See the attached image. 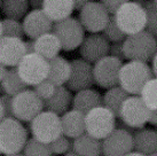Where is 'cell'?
<instances>
[{"instance_id": "cell-38", "label": "cell", "mask_w": 157, "mask_h": 156, "mask_svg": "<svg viewBox=\"0 0 157 156\" xmlns=\"http://www.w3.org/2000/svg\"><path fill=\"white\" fill-rule=\"evenodd\" d=\"M12 102H13V96L4 94L0 96V103L4 110L5 117H13V110H12Z\"/></svg>"}, {"instance_id": "cell-50", "label": "cell", "mask_w": 157, "mask_h": 156, "mask_svg": "<svg viewBox=\"0 0 157 156\" xmlns=\"http://www.w3.org/2000/svg\"><path fill=\"white\" fill-rule=\"evenodd\" d=\"M2 37V32H1V21H0V39Z\"/></svg>"}, {"instance_id": "cell-51", "label": "cell", "mask_w": 157, "mask_h": 156, "mask_svg": "<svg viewBox=\"0 0 157 156\" xmlns=\"http://www.w3.org/2000/svg\"><path fill=\"white\" fill-rule=\"evenodd\" d=\"M149 156H157V153H155V154H151V155H149Z\"/></svg>"}, {"instance_id": "cell-22", "label": "cell", "mask_w": 157, "mask_h": 156, "mask_svg": "<svg viewBox=\"0 0 157 156\" xmlns=\"http://www.w3.org/2000/svg\"><path fill=\"white\" fill-rule=\"evenodd\" d=\"M72 103L71 92L66 86H59L52 98L44 101V110L51 111L57 116L66 114Z\"/></svg>"}, {"instance_id": "cell-40", "label": "cell", "mask_w": 157, "mask_h": 156, "mask_svg": "<svg viewBox=\"0 0 157 156\" xmlns=\"http://www.w3.org/2000/svg\"><path fill=\"white\" fill-rule=\"evenodd\" d=\"M24 45H25V52H26V54L35 53V40H32V39H29V40L24 41Z\"/></svg>"}, {"instance_id": "cell-52", "label": "cell", "mask_w": 157, "mask_h": 156, "mask_svg": "<svg viewBox=\"0 0 157 156\" xmlns=\"http://www.w3.org/2000/svg\"><path fill=\"white\" fill-rule=\"evenodd\" d=\"M154 4H155V5H157V0H154Z\"/></svg>"}, {"instance_id": "cell-27", "label": "cell", "mask_w": 157, "mask_h": 156, "mask_svg": "<svg viewBox=\"0 0 157 156\" xmlns=\"http://www.w3.org/2000/svg\"><path fill=\"white\" fill-rule=\"evenodd\" d=\"M29 1L26 0H5L1 2L0 10L6 18L20 21L29 12Z\"/></svg>"}, {"instance_id": "cell-31", "label": "cell", "mask_w": 157, "mask_h": 156, "mask_svg": "<svg viewBox=\"0 0 157 156\" xmlns=\"http://www.w3.org/2000/svg\"><path fill=\"white\" fill-rule=\"evenodd\" d=\"M1 32H2V37L22 39L24 36L22 22L5 18L1 21Z\"/></svg>"}, {"instance_id": "cell-35", "label": "cell", "mask_w": 157, "mask_h": 156, "mask_svg": "<svg viewBox=\"0 0 157 156\" xmlns=\"http://www.w3.org/2000/svg\"><path fill=\"white\" fill-rule=\"evenodd\" d=\"M56 90V86L53 85L52 83L49 82L48 79H45L44 82L39 83L38 85L33 86V92H35L37 96L43 101H46L49 98H52L54 94V92Z\"/></svg>"}, {"instance_id": "cell-43", "label": "cell", "mask_w": 157, "mask_h": 156, "mask_svg": "<svg viewBox=\"0 0 157 156\" xmlns=\"http://www.w3.org/2000/svg\"><path fill=\"white\" fill-rule=\"evenodd\" d=\"M153 65H151V71H153V75L157 78V53L155 54V57H153Z\"/></svg>"}, {"instance_id": "cell-53", "label": "cell", "mask_w": 157, "mask_h": 156, "mask_svg": "<svg viewBox=\"0 0 157 156\" xmlns=\"http://www.w3.org/2000/svg\"><path fill=\"white\" fill-rule=\"evenodd\" d=\"M0 6H1V1H0Z\"/></svg>"}, {"instance_id": "cell-42", "label": "cell", "mask_w": 157, "mask_h": 156, "mask_svg": "<svg viewBox=\"0 0 157 156\" xmlns=\"http://www.w3.org/2000/svg\"><path fill=\"white\" fill-rule=\"evenodd\" d=\"M86 4H87L86 0H76V1H74V9L75 10H79V12H80Z\"/></svg>"}, {"instance_id": "cell-11", "label": "cell", "mask_w": 157, "mask_h": 156, "mask_svg": "<svg viewBox=\"0 0 157 156\" xmlns=\"http://www.w3.org/2000/svg\"><path fill=\"white\" fill-rule=\"evenodd\" d=\"M110 15L101 2L98 1H87L84 8L79 12V20L84 30L91 33H100L103 31L105 25L109 22Z\"/></svg>"}, {"instance_id": "cell-12", "label": "cell", "mask_w": 157, "mask_h": 156, "mask_svg": "<svg viewBox=\"0 0 157 156\" xmlns=\"http://www.w3.org/2000/svg\"><path fill=\"white\" fill-rule=\"evenodd\" d=\"M123 62L109 55L95 62L93 65V76L95 84L107 90L118 86V77Z\"/></svg>"}, {"instance_id": "cell-29", "label": "cell", "mask_w": 157, "mask_h": 156, "mask_svg": "<svg viewBox=\"0 0 157 156\" xmlns=\"http://www.w3.org/2000/svg\"><path fill=\"white\" fill-rule=\"evenodd\" d=\"M140 98L150 110H157V78L150 79L144 86Z\"/></svg>"}, {"instance_id": "cell-28", "label": "cell", "mask_w": 157, "mask_h": 156, "mask_svg": "<svg viewBox=\"0 0 157 156\" xmlns=\"http://www.w3.org/2000/svg\"><path fill=\"white\" fill-rule=\"evenodd\" d=\"M1 84H2V88H4L5 94L10 96H16L17 93L22 92L23 90L26 88V85L22 82V79L18 76L16 68L8 69V71H7L5 78L2 79Z\"/></svg>"}, {"instance_id": "cell-13", "label": "cell", "mask_w": 157, "mask_h": 156, "mask_svg": "<svg viewBox=\"0 0 157 156\" xmlns=\"http://www.w3.org/2000/svg\"><path fill=\"white\" fill-rule=\"evenodd\" d=\"M71 71L67 82V88L69 91L79 92L91 88L95 82L93 76V65L83 59H75L70 62Z\"/></svg>"}, {"instance_id": "cell-47", "label": "cell", "mask_w": 157, "mask_h": 156, "mask_svg": "<svg viewBox=\"0 0 157 156\" xmlns=\"http://www.w3.org/2000/svg\"><path fill=\"white\" fill-rule=\"evenodd\" d=\"M5 92H4V88H2V84H1V82H0V96H4Z\"/></svg>"}, {"instance_id": "cell-5", "label": "cell", "mask_w": 157, "mask_h": 156, "mask_svg": "<svg viewBox=\"0 0 157 156\" xmlns=\"http://www.w3.org/2000/svg\"><path fill=\"white\" fill-rule=\"evenodd\" d=\"M29 130L33 139L49 145L62 135L61 117L43 110L29 123Z\"/></svg>"}, {"instance_id": "cell-1", "label": "cell", "mask_w": 157, "mask_h": 156, "mask_svg": "<svg viewBox=\"0 0 157 156\" xmlns=\"http://www.w3.org/2000/svg\"><path fill=\"white\" fill-rule=\"evenodd\" d=\"M153 78L151 68L147 63L130 61L121 68L118 86L122 87L128 96H140L144 86Z\"/></svg>"}, {"instance_id": "cell-55", "label": "cell", "mask_w": 157, "mask_h": 156, "mask_svg": "<svg viewBox=\"0 0 157 156\" xmlns=\"http://www.w3.org/2000/svg\"><path fill=\"white\" fill-rule=\"evenodd\" d=\"M156 41H157V40H156Z\"/></svg>"}, {"instance_id": "cell-30", "label": "cell", "mask_w": 157, "mask_h": 156, "mask_svg": "<svg viewBox=\"0 0 157 156\" xmlns=\"http://www.w3.org/2000/svg\"><path fill=\"white\" fill-rule=\"evenodd\" d=\"M24 156H53L49 145L43 143L33 138H29L23 148Z\"/></svg>"}, {"instance_id": "cell-34", "label": "cell", "mask_w": 157, "mask_h": 156, "mask_svg": "<svg viewBox=\"0 0 157 156\" xmlns=\"http://www.w3.org/2000/svg\"><path fill=\"white\" fill-rule=\"evenodd\" d=\"M49 148H51L52 155H62V154L72 152V142L70 141V139L62 135L56 140L49 143Z\"/></svg>"}, {"instance_id": "cell-8", "label": "cell", "mask_w": 157, "mask_h": 156, "mask_svg": "<svg viewBox=\"0 0 157 156\" xmlns=\"http://www.w3.org/2000/svg\"><path fill=\"white\" fill-rule=\"evenodd\" d=\"M13 117L21 123H30L44 110V101L40 100L33 90H23L13 96Z\"/></svg>"}, {"instance_id": "cell-33", "label": "cell", "mask_w": 157, "mask_h": 156, "mask_svg": "<svg viewBox=\"0 0 157 156\" xmlns=\"http://www.w3.org/2000/svg\"><path fill=\"white\" fill-rule=\"evenodd\" d=\"M101 35L103 36L108 41H111V43H119V41H124L126 36L123 33L121 29L118 28L117 23L115 21V18L113 16H110L109 22L108 24L105 25V28L103 29L102 33Z\"/></svg>"}, {"instance_id": "cell-54", "label": "cell", "mask_w": 157, "mask_h": 156, "mask_svg": "<svg viewBox=\"0 0 157 156\" xmlns=\"http://www.w3.org/2000/svg\"><path fill=\"white\" fill-rule=\"evenodd\" d=\"M156 132H157V126H156Z\"/></svg>"}, {"instance_id": "cell-44", "label": "cell", "mask_w": 157, "mask_h": 156, "mask_svg": "<svg viewBox=\"0 0 157 156\" xmlns=\"http://www.w3.org/2000/svg\"><path fill=\"white\" fill-rule=\"evenodd\" d=\"M7 71H8V68L0 63V82H2V79L5 78V76H6V74H7Z\"/></svg>"}, {"instance_id": "cell-4", "label": "cell", "mask_w": 157, "mask_h": 156, "mask_svg": "<svg viewBox=\"0 0 157 156\" xmlns=\"http://www.w3.org/2000/svg\"><path fill=\"white\" fill-rule=\"evenodd\" d=\"M118 28L124 35H135L146 29V10L138 1H125L113 15Z\"/></svg>"}, {"instance_id": "cell-48", "label": "cell", "mask_w": 157, "mask_h": 156, "mask_svg": "<svg viewBox=\"0 0 157 156\" xmlns=\"http://www.w3.org/2000/svg\"><path fill=\"white\" fill-rule=\"evenodd\" d=\"M64 156H78V155H77V154H75L74 152H69V153H67Z\"/></svg>"}, {"instance_id": "cell-18", "label": "cell", "mask_w": 157, "mask_h": 156, "mask_svg": "<svg viewBox=\"0 0 157 156\" xmlns=\"http://www.w3.org/2000/svg\"><path fill=\"white\" fill-rule=\"evenodd\" d=\"M62 135L68 139H76L85 133V115L77 110H68L61 116Z\"/></svg>"}, {"instance_id": "cell-39", "label": "cell", "mask_w": 157, "mask_h": 156, "mask_svg": "<svg viewBox=\"0 0 157 156\" xmlns=\"http://www.w3.org/2000/svg\"><path fill=\"white\" fill-rule=\"evenodd\" d=\"M43 0H31L29 1V7L33 9V10H41L43 8Z\"/></svg>"}, {"instance_id": "cell-10", "label": "cell", "mask_w": 157, "mask_h": 156, "mask_svg": "<svg viewBox=\"0 0 157 156\" xmlns=\"http://www.w3.org/2000/svg\"><path fill=\"white\" fill-rule=\"evenodd\" d=\"M150 109L144 103L139 96H130L124 102L119 111V119L132 129H144L148 123Z\"/></svg>"}, {"instance_id": "cell-6", "label": "cell", "mask_w": 157, "mask_h": 156, "mask_svg": "<svg viewBox=\"0 0 157 156\" xmlns=\"http://www.w3.org/2000/svg\"><path fill=\"white\" fill-rule=\"evenodd\" d=\"M17 74L26 86H36L47 79L49 64L48 61L36 53L25 54L16 67Z\"/></svg>"}, {"instance_id": "cell-20", "label": "cell", "mask_w": 157, "mask_h": 156, "mask_svg": "<svg viewBox=\"0 0 157 156\" xmlns=\"http://www.w3.org/2000/svg\"><path fill=\"white\" fill-rule=\"evenodd\" d=\"M72 109L86 115L94 108L102 106V96L93 88L77 92L72 98Z\"/></svg>"}, {"instance_id": "cell-23", "label": "cell", "mask_w": 157, "mask_h": 156, "mask_svg": "<svg viewBox=\"0 0 157 156\" xmlns=\"http://www.w3.org/2000/svg\"><path fill=\"white\" fill-rule=\"evenodd\" d=\"M61 44L57 37L53 32H48L35 39V53L45 60L51 61L54 57H59L61 52Z\"/></svg>"}, {"instance_id": "cell-49", "label": "cell", "mask_w": 157, "mask_h": 156, "mask_svg": "<svg viewBox=\"0 0 157 156\" xmlns=\"http://www.w3.org/2000/svg\"><path fill=\"white\" fill-rule=\"evenodd\" d=\"M7 156H24L23 153H18V154H13V155H7Z\"/></svg>"}, {"instance_id": "cell-15", "label": "cell", "mask_w": 157, "mask_h": 156, "mask_svg": "<svg viewBox=\"0 0 157 156\" xmlns=\"http://www.w3.org/2000/svg\"><path fill=\"white\" fill-rule=\"evenodd\" d=\"M110 44L101 33H91L85 37L79 46V54L84 61L95 63L99 60L108 57Z\"/></svg>"}, {"instance_id": "cell-7", "label": "cell", "mask_w": 157, "mask_h": 156, "mask_svg": "<svg viewBox=\"0 0 157 156\" xmlns=\"http://www.w3.org/2000/svg\"><path fill=\"white\" fill-rule=\"evenodd\" d=\"M117 118L103 106L94 108L85 115V133L103 140L116 129Z\"/></svg>"}, {"instance_id": "cell-17", "label": "cell", "mask_w": 157, "mask_h": 156, "mask_svg": "<svg viewBox=\"0 0 157 156\" xmlns=\"http://www.w3.org/2000/svg\"><path fill=\"white\" fill-rule=\"evenodd\" d=\"M24 35L29 39L35 40L40 36L52 32L53 23L43 10H29L22 21Z\"/></svg>"}, {"instance_id": "cell-45", "label": "cell", "mask_w": 157, "mask_h": 156, "mask_svg": "<svg viewBox=\"0 0 157 156\" xmlns=\"http://www.w3.org/2000/svg\"><path fill=\"white\" fill-rule=\"evenodd\" d=\"M125 156H144V155H142V154H140V153H138V152H133V150H132L131 153L126 154Z\"/></svg>"}, {"instance_id": "cell-32", "label": "cell", "mask_w": 157, "mask_h": 156, "mask_svg": "<svg viewBox=\"0 0 157 156\" xmlns=\"http://www.w3.org/2000/svg\"><path fill=\"white\" fill-rule=\"evenodd\" d=\"M144 8L146 10V29L150 35L157 37V5L154 1H144Z\"/></svg>"}, {"instance_id": "cell-19", "label": "cell", "mask_w": 157, "mask_h": 156, "mask_svg": "<svg viewBox=\"0 0 157 156\" xmlns=\"http://www.w3.org/2000/svg\"><path fill=\"white\" fill-rule=\"evenodd\" d=\"M41 10L52 23H59L71 16L74 12V1L69 0H44Z\"/></svg>"}, {"instance_id": "cell-3", "label": "cell", "mask_w": 157, "mask_h": 156, "mask_svg": "<svg viewBox=\"0 0 157 156\" xmlns=\"http://www.w3.org/2000/svg\"><path fill=\"white\" fill-rule=\"evenodd\" d=\"M124 57L130 61H139L147 63L153 60L157 53V41L148 31H141L128 36L123 41Z\"/></svg>"}, {"instance_id": "cell-21", "label": "cell", "mask_w": 157, "mask_h": 156, "mask_svg": "<svg viewBox=\"0 0 157 156\" xmlns=\"http://www.w3.org/2000/svg\"><path fill=\"white\" fill-rule=\"evenodd\" d=\"M133 149L144 156L157 153V132L150 129H138L133 133Z\"/></svg>"}, {"instance_id": "cell-26", "label": "cell", "mask_w": 157, "mask_h": 156, "mask_svg": "<svg viewBox=\"0 0 157 156\" xmlns=\"http://www.w3.org/2000/svg\"><path fill=\"white\" fill-rule=\"evenodd\" d=\"M128 94L121 86H115L109 88L102 96V106L113 114V116L118 118L119 111L123 106V102L128 98Z\"/></svg>"}, {"instance_id": "cell-46", "label": "cell", "mask_w": 157, "mask_h": 156, "mask_svg": "<svg viewBox=\"0 0 157 156\" xmlns=\"http://www.w3.org/2000/svg\"><path fill=\"white\" fill-rule=\"evenodd\" d=\"M5 118V115H4V110H2V107H1V103H0V122L2 121Z\"/></svg>"}, {"instance_id": "cell-9", "label": "cell", "mask_w": 157, "mask_h": 156, "mask_svg": "<svg viewBox=\"0 0 157 156\" xmlns=\"http://www.w3.org/2000/svg\"><path fill=\"white\" fill-rule=\"evenodd\" d=\"M52 32L60 40L63 51L70 52L80 46L85 38V30L76 18L70 16L64 21L53 24Z\"/></svg>"}, {"instance_id": "cell-2", "label": "cell", "mask_w": 157, "mask_h": 156, "mask_svg": "<svg viewBox=\"0 0 157 156\" xmlns=\"http://www.w3.org/2000/svg\"><path fill=\"white\" fill-rule=\"evenodd\" d=\"M28 139V131L16 118L5 117L0 122V155L7 156L23 152Z\"/></svg>"}, {"instance_id": "cell-24", "label": "cell", "mask_w": 157, "mask_h": 156, "mask_svg": "<svg viewBox=\"0 0 157 156\" xmlns=\"http://www.w3.org/2000/svg\"><path fill=\"white\" fill-rule=\"evenodd\" d=\"M49 71H48L47 79L56 87L64 86L70 77V62L62 57H56L48 61Z\"/></svg>"}, {"instance_id": "cell-16", "label": "cell", "mask_w": 157, "mask_h": 156, "mask_svg": "<svg viewBox=\"0 0 157 156\" xmlns=\"http://www.w3.org/2000/svg\"><path fill=\"white\" fill-rule=\"evenodd\" d=\"M26 54L24 40L10 37H1L0 39V63L10 68H16L20 61Z\"/></svg>"}, {"instance_id": "cell-14", "label": "cell", "mask_w": 157, "mask_h": 156, "mask_svg": "<svg viewBox=\"0 0 157 156\" xmlns=\"http://www.w3.org/2000/svg\"><path fill=\"white\" fill-rule=\"evenodd\" d=\"M103 156H125L133 150V137L123 130H115L101 141Z\"/></svg>"}, {"instance_id": "cell-25", "label": "cell", "mask_w": 157, "mask_h": 156, "mask_svg": "<svg viewBox=\"0 0 157 156\" xmlns=\"http://www.w3.org/2000/svg\"><path fill=\"white\" fill-rule=\"evenodd\" d=\"M72 152L78 156H100L102 154L101 140L84 133L72 141Z\"/></svg>"}, {"instance_id": "cell-37", "label": "cell", "mask_w": 157, "mask_h": 156, "mask_svg": "<svg viewBox=\"0 0 157 156\" xmlns=\"http://www.w3.org/2000/svg\"><path fill=\"white\" fill-rule=\"evenodd\" d=\"M108 55L113 57V59H116V60H119L121 62H123V60L125 59V57H124V49H123V41L110 44L109 54Z\"/></svg>"}, {"instance_id": "cell-36", "label": "cell", "mask_w": 157, "mask_h": 156, "mask_svg": "<svg viewBox=\"0 0 157 156\" xmlns=\"http://www.w3.org/2000/svg\"><path fill=\"white\" fill-rule=\"evenodd\" d=\"M124 2H125V0H103V1H101V5L103 6L105 12L109 14L110 16H113Z\"/></svg>"}, {"instance_id": "cell-41", "label": "cell", "mask_w": 157, "mask_h": 156, "mask_svg": "<svg viewBox=\"0 0 157 156\" xmlns=\"http://www.w3.org/2000/svg\"><path fill=\"white\" fill-rule=\"evenodd\" d=\"M148 123H150L151 125L157 126V110H150V113H149Z\"/></svg>"}]
</instances>
